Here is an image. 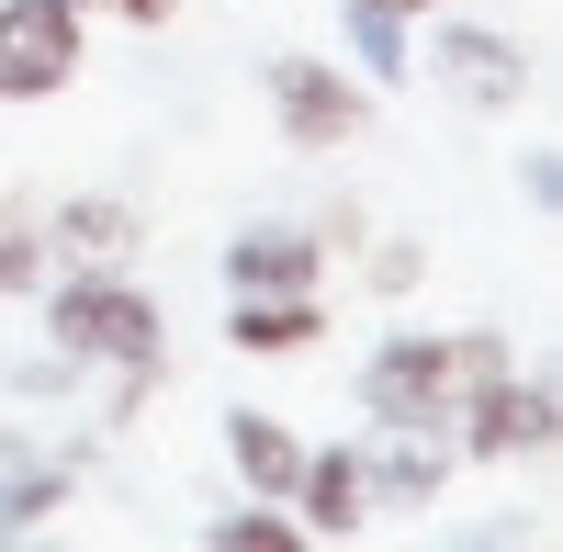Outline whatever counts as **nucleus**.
I'll return each instance as SVG.
<instances>
[{"mask_svg":"<svg viewBox=\"0 0 563 552\" xmlns=\"http://www.w3.org/2000/svg\"><path fill=\"white\" fill-rule=\"evenodd\" d=\"M45 339H57L68 361H113V373H169L158 294H135L124 271H68V283H45Z\"/></svg>","mask_w":563,"mask_h":552,"instance_id":"1","label":"nucleus"},{"mask_svg":"<svg viewBox=\"0 0 563 552\" xmlns=\"http://www.w3.org/2000/svg\"><path fill=\"white\" fill-rule=\"evenodd\" d=\"M451 451L462 463H541L552 429H563V406H552V373H496L485 395H462L451 406Z\"/></svg>","mask_w":563,"mask_h":552,"instance_id":"2","label":"nucleus"},{"mask_svg":"<svg viewBox=\"0 0 563 552\" xmlns=\"http://www.w3.org/2000/svg\"><path fill=\"white\" fill-rule=\"evenodd\" d=\"M260 79H271V124H282V147H305V158L350 147V135L372 124V90H361L350 68H327V57H271Z\"/></svg>","mask_w":563,"mask_h":552,"instance_id":"3","label":"nucleus"},{"mask_svg":"<svg viewBox=\"0 0 563 552\" xmlns=\"http://www.w3.org/2000/svg\"><path fill=\"white\" fill-rule=\"evenodd\" d=\"M79 57H90L79 0H0V102H57Z\"/></svg>","mask_w":563,"mask_h":552,"instance_id":"4","label":"nucleus"},{"mask_svg":"<svg viewBox=\"0 0 563 552\" xmlns=\"http://www.w3.org/2000/svg\"><path fill=\"white\" fill-rule=\"evenodd\" d=\"M451 418H372L361 440V496L372 508H429V496L451 485Z\"/></svg>","mask_w":563,"mask_h":552,"instance_id":"5","label":"nucleus"},{"mask_svg":"<svg viewBox=\"0 0 563 552\" xmlns=\"http://www.w3.org/2000/svg\"><path fill=\"white\" fill-rule=\"evenodd\" d=\"M34 225H45V260H68V271H135V249H147V203H124V192H68Z\"/></svg>","mask_w":563,"mask_h":552,"instance_id":"6","label":"nucleus"},{"mask_svg":"<svg viewBox=\"0 0 563 552\" xmlns=\"http://www.w3.org/2000/svg\"><path fill=\"white\" fill-rule=\"evenodd\" d=\"M429 68H440V90H451V102L507 113V102L530 90V45H519V34H496V23H440Z\"/></svg>","mask_w":563,"mask_h":552,"instance_id":"7","label":"nucleus"},{"mask_svg":"<svg viewBox=\"0 0 563 552\" xmlns=\"http://www.w3.org/2000/svg\"><path fill=\"white\" fill-rule=\"evenodd\" d=\"M361 418H451V373H440V339L395 328L384 350L361 361Z\"/></svg>","mask_w":563,"mask_h":552,"instance_id":"8","label":"nucleus"},{"mask_svg":"<svg viewBox=\"0 0 563 552\" xmlns=\"http://www.w3.org/2000/svg\"><path fill=\"white\" fill-rule=\"evenodd\" d=\"M316 339H327L316 283H294V294H225V350H249V361H294V350H316Z\"/></svg>","mask_w":563,"mask_h":552,"instance_id":"9","label":"nucleus"},{"mask_svg":"<svg viewBox=\"0 0 563 552\" xmlns=\"http://www.w3.org/2000/svg\"><path fill=\"white\" fill-rule=\"evenodd\" d=\"M294 283H327L316 225H238L225 238V294H294Z\"/></svg>","mask_w":563,"mask_h":552,"instance_id":"10","label":"nucleus"},{"mask_svg":"<svg viewBox=\"0 0 563 552\" xmlns=\"http://www.w3.org/2000/svg\"><path fill=\"white\" fill-rule=\"evenodd\" d=\"M282 508H305V541H350V530H372L361 451H305V463H294V496H282Z\"/></svg>","mask_w":563,"mask_h":552,"instance_id":"11","label":"nucleus"},{"mask_svg":"<svg viewBox=\"0 0 563 552\" xmlns=\"http://www.w3.org/2000/svg\"><path fill=\"white\" fill-rule=\"evenodd\" d=\"M225 463H238V485H249V496H271V508H282V496H294V463H305V440L282 429L271 406H238V418H225Z\"/></svg>","mask_w":563,"mask_h":552,"instance_id":"12","label":"nucleus"},{"mask_svg":"<svg viewBox=\"0 0 563 552\" xmlns=\"http://www.w3.org/2000/svg\"><path fill=\"white\" fill-rule=\"evenodd\" d=\"M68 496H79V474H68V463H45V451H34V463H12V474H0V541L57 530V508H68Z\"/></svg>","mask_w":563,"mask_h":552,"instance_id":"13","label":"nucleus"},{"mask_svg":"<svg viewBox=\"0 0 563 552\" xmlns=\"http://www.w3.org/2000/svg\"><path fill=\"white\" fill-rule=\"evenodd\" d=\"M339 23H350V57H361V79H417V23L406 12H372V0H339Z\"/></svg>","mask_w":563,"mask_h":552,"instance_id":"14","label":"nucleus"},{"mask_svg":"<svg viewBox=\"0 0 563 552\" xmlns=\"http://www.w3.org/2000/svg\"><path fill=\"white\" fill-rule=\"evenodd\" d=\"M34 283H45V225H34V203H0V305Z\"/></svg>","mask_w":563,"mask_h":552,"instance_id":"15","label":"nucleus"},{"mask_svg":"<svg viewBox=\"0 0 563 552\" xmlns=\"http://www.w3.org/2000/svg\"><path fill=\"white\" fill-rule=\"evenodd\" d=\"M203 541H214V552H294V541H305V519H271V496H260V508L203 519Z\"/></svg>","mask_w":563,"mask_h":552,"instance_id":"16","label":"nucleus"},{"mask_svg":"<svg viewBox=\"0 0 563 552\" xmlns=\"http://www.w3.org/2000/svg\"><path fill=\"white\" fill-rule=\"evenodd\" d=\"M417 283H429V249H417V238H384V249H372V294H417Z\"/></svg>","mask_w":563,"mask_h":552,"instance_id":"17","label":"nucleus"},{"mask_svg":"<svg viewBox=\"0 0 563 552\" xmlns=\"http://www.w3.org/2000/svg\"><path fill=\"white\" fill-rule=\"evenodd\" d=\"M519 192H530V214H563V158H552V147L519 158Z\"/></svg>","mask_w":563,"mask_h":552,"instance_id":"18","label":"nucleus"},{"mask_svg":"<svg viewBox=\"0 0 563 552\" xmlns=\"http://www.w3.org/2000/svg\"><path fill=\"white\" fill-rule=\"evenodd\" d=\"M12 463H34V440H23L12 418H0V474H12Z\"/></svg>","mask_w":563,"mask_h":552,"instance_id":"19","label":"nucleus"},{"mask_svg":"<svg viewBox=\"0 0 563 552\" xmlns=\"http://www.w3.org/2000/svg\"><path fill=\"white\" fill-rule=\"evenodd\" d=\"M113 12H124V23H169L180 0H113Z\"/></svg>","mask_w":563,"mask_h":552,"instance_id":"20","label":"nucleus"},{"mask_svg":"<svg viewBox=\"0 0 563 552\" xmlns=\"http://www.w3.org/2000/svg\"><path fill=\"white\" fill-rule=\"evenodd\" d=\"M372 12H406V23H417V12H440V0H372Z\"/></svg>","mask_w":563,"mask_h":552,"instance_id":"21","label":"nucleus"}]
</instances>
